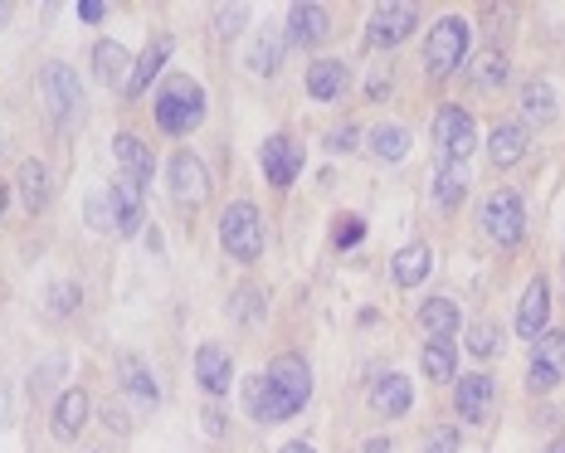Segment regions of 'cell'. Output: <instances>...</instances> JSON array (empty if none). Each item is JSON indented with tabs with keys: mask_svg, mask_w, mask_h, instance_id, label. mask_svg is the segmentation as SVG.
<instances>
[{
	"mask_svg": "<svg viewBox=\"0 0 565 453\" xmlns=\"http://www.w3.org/2000/svg\"><path fill=\"white\" fill-rule=\"evenodd\" d=\"M244 25H249V5H220V10H215V30L225 39H234Z\"/></svg>",
	"mask_w": 565,
	"mask_h": 453,
	"instance_id": "37",
	"label": "cell"
},
{
	"mask_svg": "<svg viewBox=\"0 0 565 453\" xmlns=\"http://www.w3.org/2000/svg\"><path fill=\"white\" fill-rule=\"evenodd\" d=\"M122 390H127V400H137L142 410H156L161 405V390H156V380H151L147 361L142 356H122Z\"/></svg>",
	"mask_w": 565,
	"mask_h": 453,
	"instance_id": "20",
	"label": "cell"
},
{
	"mask_svg": "<svg viewBox=\"0 0 565 453\" xmlns=\"http://www.w3.org/2000/svg\"><path fill=\"white\" fill-rule=\"evenodd\" d=\"M371 151H376L380 161H405V156H410V127H400V122H385V127H376Z\"/></svg>",
	"mask_w": 565,
	"mask_h": 453,
	"instance_id": "33",
	"label": "cell"
},
{
	"mask_svg": "<svg viewBox=\"0 0 565 453\" xmlns=\"http://www.w3.org/2000/svg\"><path fill=\"white\" fill-rule=\"evenodd\" d=\"M415 25H419L415 5H380L376 15L366 20V39H371L376 49H400L405 39L415 35Z\"/></svg>",
	"mask_w": 565,
	"mask_h": 453,
	"instance_id": "10",
	"label": "cell"
},
{
	"mask_svg": "<svg viewBox=\"0 0 565 453\" xmlns=\"http://www.w3.org/2000/svg\"><path fill=\"white\" fill-rule=\"evenodd\" d=\"M463 346H468V356H473V361H492V356H497V346H502V337H497V327H492V322H478V327L468 332Z\"/></svg>",
	"mask_w": 565,
	"mask_h": 453,
	"instance_id": "36",
	"label": "cell"
},
{
	"mask_svg": "<svg viewBox=\"0 0 565 453\" xmlns=\"http://www.w3.org/2000/svg\"><path fill=\"white\" fill-rule=\"evenodd\" d=\"M83 215H88V225L98 229V234H117L113 229V190H93V195L83 200Z\"/></svg>",
	"mask_w": 565,
	"mask_h": 453,
	"instance_id": "35",
	"label": "cell"
},
{
	"mask_svg": "<svg viewBox=\"0 0 565 453\" xmlns=\"http://www.w3.org/2000/svg\"><path fill=\"white\" fill-rule=\"evenodd\" d=\"M488 151H492V161H497L502 171L517 166V161L527 156V127H522V122H497L492 137H488Z\"/></svg>",
	"mask_w": 565,
	"mask_h": 453,
	"instance_id": "23",
	"label": "cell"
},
{
	"mask_svg": "<svg viewBox=\"0 0 565 453\" xmlns=\"http://www.w3.org/2000/svg\"><path fill=\"white\" fill-rule=\"evenodd\" d=\"M283 49H288V39H283V30L278 35H264L254 49H249V69L254 74H278V64H283Z\"/></svg>",
	"mask_w": 565,
	"mask_h": 453,
	"instance_id": "34",
	"label": "cell"
},
{
	"mask_svg": "<svg viewBox=\"0 0 565 453\" xmlns=\"http://www.w3.org/2000/svg\"><path fill=\"white\" fill-rule=\"evenodd\" d=\"M556 83H546V78H531L527 88H522V113L527 122H556Z\"/></svg>",
	"mask_w": 565,
	"mask_h": 453,
	"instance_id": "29",
	"label": "cell"
},
{
	"mask_svg": "<svg viewBox=\"0 0 565 453\" xmlns=\"http://www.w3.org/2000/svg\"><path fill=\"white\" fill-rule=\"evenodd\" d=\"M205 429H210V434H225V419H220V410H205Z\"/></svg>",
	"mask_w": 565,
	"mask_h": 453,
	"instance_id": "44",
	"label": "cell"
},
{
	"mask_svg": "<svg viewBox=\"0 0 565 453\" xmlns=\"http://www.w3.org/2000/svg\"><path fill=\"white\" fill-rule=\"evenodd\" d=\"M39 93H44V108L54 122H64V127H74L78 117H83V83L69 64H44V74H39Z\"/></svg>",
	"mask_w": 565,
	"mask_h": 453,
	"instance_id": "6",
	"label": "cell"
},
{
	"mask_svg": "<svg viewBox=\"0 0 565 453\" xmlns=\"http://www.w3.org/2000/svg\"><path fill=\"white\" fill-rule=\"evenodd\" d=\"M5 200H10V190H5V181H0V215H5Z\"/></svg>",
	"mask_w": 565,
	"mask_h": 453,
	"instance_id": "47",
	"label": "cell"
},
{
	"mask_svg": "<svg viewBox=\"0 0 565 453\" xmlns=\"http://www.w3.org/2000/svg\"><path fill=\"white\" fill-rule=\"evenodd\" d=\"M15 181H20V200H25V210L39 215V210L49 205V171H44V161H25Z\"/></svg>",
	"mask_w": 565,
	"mask_h": 453,
	"instance_id": "30",
	"label": "cell"
},
{
	"mask_svg": "<svg viewBox=\"0 0 565 453\" xmlns=\"http://www.w3.org/2000/svg\"><path fill=\"white\" fill-rule=\"evenodd\" d=\"M312 400V371L302 356H273L264 376L244 380V410L259 419V424H278V419H293L307 410Z\"/></svg>",
	"mask_w": 565,
	"mask_h": 453,
	"instance_id": "1",
	"label": "cell"
},
{
	"mask_svg": "<svg viewBox=\"0 0 565 453\" xmlns=\"http://www.w3.org/2000/svg\"><path fill=\"white\" fill-rule=\"evenodd\" d=\"M88 390H64L59 400H54V434L59 439H78V429L88 424Z\"/></svg>",
	"mask_w": 565,
	"mask_h": 453,
	"instance_id": "25",
	"label": "cell"
},
{
	"mask_svg": "<svg viewBox=\"0 0 565 453\" xmlns=\"http://www.w3.org/2000/svg\"><path fill=\"white\" fill-rule=\"evenodd\" d=\"M332 30V15L322 5H288L283 15V39L288 44H322Z\"/></svg>",
	"mask_w": 565,
	"mask_h": 453,
	"instance_id": "17",
	"label": "cell"
},
{
	"mask_svg": "<svg viewBox=\"0 0 565 453\" xmlns=\"http://www.w3.org/2000/svg\"><path fill=\"white\" fill-rule=\"evenodd\" d=\"M507 74H512V64H507L502 49H478V59H468V83L483 88V93H497L507 83Z\"/></svg>",
	"mask_w": 565,
	"mask_h": 453,
	"instance_id": "24",
	"label": "cell"
},
{
	"mask_svg": "<svg viewBox=\"0 0 565 453\" xmlns=\"http://www.w3.org/2000/svg\"><path fill=\"white\" fill-rule=\"evenodd\" d=\"M561 380H565V332L561 327L556 332L546 327L536 337V351H531V361H527V385L536 395H551Z\"/></svg>",
	"mask_w": 565,
	"mask_h": 453,
	"instance_id": "8",
	"label": "cell"
},
{
	"mask_svg": "<svg viewBox=\"0 0 565 453\" xmlns=\"http://www.w3.org/2000/svg\"><path fill=\"white\" fill-rule=\"evenodd\" d=\"M132 54L122 49V44H113V39H103L98 49H93V78L103 83V88H127V78H132Z\"/></svg>",
	"mask_w": 565,
	"mask_h": 453,
	"instance_id": "19",
	"label": "cell"
},
{
	"mask_svg": "<svg viewBox=\"0 0 565 453\" xmlns=\"http://www.w3.org/2000/svg\"><path fill=\"white\" fill-rule=\"evenodd\" d=\"M346 83H351V69L341 59H312V69H307V98L337 103V98H346Z\"/></svg>",
	"mask_w": 565,
	"mask_h": 453,
	"instance_id": "18",
	"label": "cell"
},
{
	"mask_svg": "<svg viewBox=\"0 0 565 453\" xmlns=\"http://www.w3.org/2000/svg\"><path fill=\"white\" fill-rule=\"evenodd\" d=\"M361 239H366V220H361V215H346V220L337 225V234H332L337 249H356Z\"/></svg>",
	"mask_w": 565,
	"mask_h": 453,
	"instance_id": "39",
	"label": "cell"
},
{
	"mask_svg": "<svg viewBox=\"0 0 565 453\" xmlns=\"http://www.w3.org/2000/svg\"><path fill=\"white\" fill-rule=\"evenodd\" d=\"M78 302H83V288H78V283H59V288H49V312H54V317H69Z\"/></svg>",
	"mask_w": 565,
	"mask_h": 453,
	"instance_id": "38",
	"label": "cell"
},
{
	"mask_svg": "<svg viewBox=\"0 0 565 453\" xmlns=\"http://www.w3.org/2000/svg\"><path fill=\"white\" fill-rule=\"evenodd\" d=\"M229 317H234L239 327H264V288H254V283L234 288V298H229Z\"/></svg>",
	"mask_w": 565,
	"mask_h": 453,
	"instance_id": "31",
	"label": "cell"
},
{
	"mask_svg": "<svg viewBox=\"0 0 565 453\" xmlns=\"http://www.w3.org/2000/svg\"><path fill=\"white\" fill-rule=\"evenodd\" d=\"M205 122V88L186 74H171L156 88V127L166 137H186Z\"/></svg>",
	"mask_w": 565,
	"mask_h": 453,
	"instance_id": "2",
	"label": "cell"
},
{
	"mask_svg": "<svg viewBox=\"0 0 565 453\" xmlns=\"http://www.w3.org/2000/svg\"><path fill=\"white\" fill-rule=\"evenodd\" d=\"M424 453H458V429H449V424H439L429 439H424Z\"/></svg>",
	"mask_w": 565,
	"mask_h": 453,
	"instance_id": "40",
	"label": "cell"
},
{
	"mask_svg": "<svg viewBox=\"0 0 565 453\" xmlns=\"http://www.w3.org/2000/svg\"><path fill=\"white\" fill-rule=\"evenodd\" d=\"M492 400H497V385H492L488 371H473V376H463L453 385V410H458V419H468V424H483Z\"/></svg>",
	"mask_w": 565,
	"mask_h": 453,
	"instance_id": "13",
	"label": "cell"
},
{
	"mask_svg": "<svg viewBox=\"0 0 565 453\" xmlns=\"http://www.w3.org/2000/svg\"><path fill=\"white\" fill-rule=\"evenodd\" d=\"M113 156H117V166H122V176L147 195L151 181H156V161H151L147 142H142L137 132H117V137H113Z\"/></svg>",
	"mask_w": 565,
	"mask_h": 453,
	"instance_id": "12",
	"label": "cell"
},
{
	"mask_svg": "<svg viewBox=\"0 0 565 453\" xmlns=\"http://www.w3.org/2000/svg\"><path fill=\"white\" fill-rule=\"evenodd\" d=\"M259 156H264V176H268V186L288 190V186H293V181L302 176V142H298V137H288V132L268 137Z\"/></svg>",
	"mask_w": 565,
	"mask_h": 453,
	"instance_id": "11",
	"label": "cell"
},
{
	"mask_svg": "<svg viewBox=\"0 0 565 453\" xmlns=\"http://www.w3.org/2000/svg\"><path fill=\"white\" fill-rule=\"evenodd\" d=\"M356 137H361V127H337V132L327 137V147H332V151H351V147H356Z\"/></svg>",
	"mask_w": 565,
	"mask_h": 453,
	"instance_id": "41",
	"label": "cell"
},
{
	"mask_svg": "<svg viewBox=\"0 0 565 453\" xmlns=\"http://www.w3.org/2000/svg\"><path fill=\"white\" fill-rule=\"evenodd\" d=\"M463 59H468V20L463 15L434 20V30L424 39V69H429V78L453 74Z\"/></svg>",
	"mask_w": 565,
	"mask_h": 453,
	"instance_id": "4",
	"label": "cell"
},
{
	"mask_svg": "<svg viewBox=\"0 0 565 453\" xmlns=\"http://www.w3.org/2000/svg\"><path fill=\"white\" fill-rule=\"evenodd\" d=\"M220 244H225L229 259L254 264V259L264 254V220H259V205H249V200L225 205V215H220Z\"/></svg>",
	"mask_w": 565,
	"mask_h": 453,
	"instance_id": "3",
	"label": "cell"
},
{
	"mask_svg": "<svg viewBox=\"0 0 565 453\" xmlns=\"http://www.w3.org/2000/svg\"><path fill=\"white\" fill-rule=\"evenodd\" d=\"M195 380H200L205 395H225L229 385H234V361H229L225 346L205 341V346L195 351Z\"/></svg>",
	"mask_w": 565,
	"mask_h": 453,
	"instance_id": "16",
	"label": "cell"
},
{
	"mask_svg": "<svg viewBox=\"0 0 565 453\" xmlns=\"http://www.w3.org/2000/svg\"><path fill=\"white\" fill-rule=\"evenodd\" d=\"M463 190H468V166H463V161H439L434 205H439V210H458V205H463Z\"/></svg>",
	"mask_w": 565,
	"mask_h": 453,
	"instance_id": "27",
	"label": "cell"
},
{
	"mask_svg": "<svg viewBox=\"0 0 565 453\" xmlns=\"http://www.w3.org/2000/svg\"><path fill=\"white\" fill-rule=\"evenodd\" d=\"M434 147H439L444 161H463V166H468V156L478 147V122L463 113L458 103L439 108V113H434Z\"/></svg>",
	"mask_w": 565,
	"mask_h": 453,
	"instance_id": "7",
	"label": "cell"
},
{
	"mask_svg": "<svg viewBox=\"0 0 565 453\" xmlns=\"http://www.w3.org/2000/svg\"><path fill=\"white\" fill-rule=\"evenodd\" d=\"M410 405H415V385H410V376H400V371L376 376V385H371V410H376L380 419L410 415Z\"/></svg>",
	"mask_w": 565,
	"mask_h": 453,
	"instance_id": "14",
	"label": "cell"
},
{
	"mask_svg": "<svg viewBox=\"0 0 565 453\" xmlns=\"http://www.w3.org/2000/svg\"><path fill=\"white\" fill-rule=\"evenodd\" d=\"M103 15H108V5H103V0H83V5H78V20H88V25H98Z\"/></svg>",
	"mask_w": 565,
	"mask_h": 453,
	"instance_id": "42",
	"label": "cell"
},
{
	"mask_svg": "<svg viewBox=\"0 0 565 453\" xmlns=\"http://www.w3.org/2000/svg\"><path fill=\"white\" fill-rule=\"evenodd\" d=\"M113 229L117 234H127V239L142 229V190L132 186L127 176L113 186Z\"/></svg>",
	"mask_w": 565,
	"mask_h": 453,
	"instance_id": "26",
	"label": "cell"
},
{
	"mask_svg": "<svg viewBox=\"0 0 565 453\" xmlns=\"http://www.w3.org/2000/svg\"><path fill=\"white\" fill-rule=\"evenodd\" d=\"M419 366H424V376L429 380H453V371H458V351H453V341H429L424 351H419Z\"/></svg>",
	"mask_w": 565,
	"mask_h": 453,
	"instance_id": "32",
	"label": "cell"
},
{
	"mask_svg": "<svg viewBox=\"0 0 565 453\" xmlns=\"http://www.w3.org/2000/svg\"><path fill=\"white\" fill-rule=\"evenodd\" d=\"M103 419H108V429H117V434H127V429H132V419L122 415V405H108V410H103Z\"/></svg>",
	"mask_w": 565,
	"mask_h": 453,
	"instance_id": "43",
	"label": "cell"
},
{
	"mask_svg": "<svg viewBox=\"0 0 565 453\" xmlns=\"http://www.w3.org/2000/svg\"><path fill=\"white\" fill-rule=\"evenodd\" d=\"M546 453H565V444H551V449H546Z\"/></svg>",
	"mask_w": 565,
	"mask_h": 453,
	"instance_id": "48",
	"label": "cell"
},
{
	"mask_svg": "<svg viewBox=\"0 0 565 453\" xmlns=\"http://www.w3.org/2000/svg\"><path fill=\"white\" fill-rule=\"evenodd\" d=\"M171 49H176V44H171V35H166V39H156L142 59H132V78H127V88H122V93H127V98H142V93L151 88V78L161 74V64L171 59Z\"/></svg>",
	"mask_w": 565,
	"mask_h": 453,
	"instance_id": "22",
	"label": "cell"
},
{
	"mask_svg": "<svg viewBox=\"0 0 565 453\" xmlns=\"http://www.w3.org/2000/svg\"><path fill=\"white\" fill-rule=\"evenodd\" d=\"M419 327L429 332V341H449L458 332V307L449 298H429L419 307Z\"/></svg>",
	"mask_w": 565,
	"mask_h": 453,
	"instance_id": "28",
	"label": "cell"
},
{
	"mask_svg": "<svg viewBox=\"0 0 565 453\" xmlns=\"http://www.w3.org/2000/svg\"><path fill=\"white\" fill-rule=\"evenodd\" d=\"M483 229L492 234V244H502V249H517L527 239V205H522V195L512 186H497L483 200Z\"/></svg>",
	"mask_w": 565,
	"mask_h": 453,
	"instance_id": "5",
	"label": "cell"
},
{
	"mask_svg": "<svg viewBox=\"0 0 565 453\" xmlns=\"http://www.w3.org/2000/svg\"><path fill=\"white\" fill-rule=\"evenodd\" d=\"M429 268H434V254H429V244H405L395 259H390V278L400 283V288H419L424 278H429Z\"/></svg>",
	"mask_w": 565,
	"mask_h": 453,
	"instance_id": "21",
	"label": "cell"
},
{
	"mask_svg": "<svg viewBox=\"0 0 565 453\" xmlns=\"http://www.w3.org/2000/svg\"><path fill=\"white\" fill-rule=\"evenodd\" d=\"M166 186H171V195L181 205H200L210 195V171H205V161L195 151H176L171 166H166Z\"/></svg>",
	"mask_w": 565,
	"mask_h": 453,
	"instance_id": "9",
	"label": "cell"
},
{
	"mask_svg": "<svg viewBox=\"0 0 565 453\" xmlns=\"http://www.w3.org/2000/svg\"><path fill=\"white\" fill-rule=\"evenodd\" d=\"M551 322V283L546 278H531L527 293H522V307H517V337L536 341Z\"/></svg>",
	"mask_w": 565,
	"mask_h": 453,
	"instance_id": "15",
	"label": "cell"
},
{
	"mask_svg": "<svg viewBox=\"0 0 565 453\" xmlns=\"http://www.w3.org/2000/svg\"><path fill=\"white\" fill-rule=\"evenodd\" d=\"M278 453H317V449H312L307 439H293V444H283V449H278Z\"/></svg>",
	"mask_w": 565,
	"mask_h": 453,
	"instance_id": "45",
	"label": "cell"
},
{
	"mask_svg": "<svg viewBox=\"0 0 565 453\" xmlns=\"http://www.w3.org/2000/svg\"><path fill=\"white\" fill-rule=\"evenodd\" d=\"M5 15H10V10H5V5H0V20H5Z\"/></svg>",
	"mask_w": 565,
	"mask_h": 453,
	"instance_id": "49",
	"label": "cell"
},
{
	"mask_svg": "<svg viewBox=\"0 0 565 453\" xmlns=\"http://www.w3.org/2000/svg\"><path fill=\"white\" fill-rule=\"evenodd\" d=\"M361 449H366V453H390V439H366Z\"/></svg>",
	"mask_w": 565,
	"mask_h": 453,
	"instance_id": "46",
	"label": "cell"
}]
</instances>
